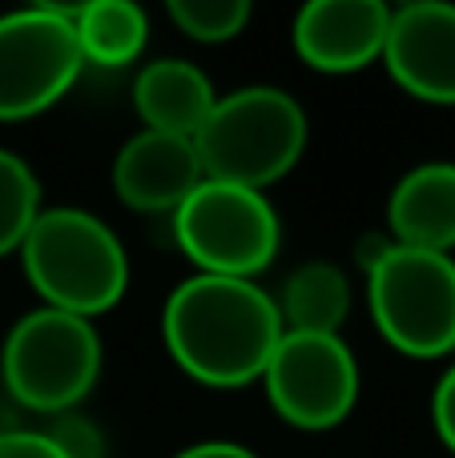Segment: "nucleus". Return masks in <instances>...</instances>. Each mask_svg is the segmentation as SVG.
<instances>
[{
	"mask_svg": "<svg viewBox=\"0 0 455 458\" xmlns=\"http://www.w3.org/2000/svg\"><path fill=\"white\" fill-rule=\"evenodd\" d=\"M16 253L29 285L48 310L93 322L109 314L129 290L125 245L85 209H40Z\"/></svg>",
	"mask_w": 455,
	"mask_h": 458,
	"instance_id": "f03ea898",
	"label": "nucleus"
},
{
	"mask_svg": "<svg viewBox=\"0 0 455 458\" xmlns=\"http://www.w3.org/2000/svg\"><path fill=\"white\" fill-rule=\"evenodd\" d=\"M169 21L198 45H226L250 24L246 0H169Z\"/></svg>",
	"mask_w": 455,
	"mask_h": 458,
	"instance_id": "f3484780",
	"label": "nucleus"
},
{
	"mask_svg": "<svg viewBox=\"0 0 455 458\" xmlns=\"http://www.w3.org/2000/svg\"><path fill=\"white\" fill-rule=\"evenodd\" d=\"M387 233L408 250H455V161H424L399 177L387 198Z\"/></svg>",
	"mask_w": 455,
	"mask_h": 458,
	"instance_id": "f8f14e48",
	"label": "nucleus"
},
{
	"mask_svg": "<svg viewBox=\"0 0 455 458\" xmlns=\"http://www.w3.org/2000/svg\"><path fill=\"white\" fill-rule=\"evenodd\" d=\"M214 105L218 93L210 85V77L198 64L177 61V56L150 61L133 81V109L153 133L193 141L206 125V117L214 113Z\"/></svg>",
	"mask_w": 455,
	"mask_h": 458,
	"instance_id": "ddd939ff",
	"label": "nucleus"
},
{
	"mask_svg": "<svg viewBox=\"0 0 455 458\" xmlns=\"http://www.w3.org/2000/svg\"><path fill=\"white\" fill-rule=\"evenodd\" d=\"M0 458H64V451L45 430H0Z\"/></svg>",
	"mask_w": 455,
	"mask_h": 458,
	"instance_id": "6ab92c4d",
	"label": "nucleus"
},
{
	"mask_svg": "<svg viewBox=\"0 0 455 458\" xmlns=\"http://www.w3.org/2000/svg\"><path fill=\"white\" fill-rule=\"evenodd\" d=\"M69 13L32 4L0 16V121L37 117L77 85L85 56Z\"/></svg>",
	"mask_w": 455,
	"mask_h": 458,
	"instance_id": "0eeeda50",
	"label": "nucleus"
},
{
	"mask_svg": "<svg viewBox=\"0 0 455 458\" xmlns=\"http://www.w3.org/2000/svg\"><path fill=\"white\" fill-rule=\"evenodd\" d=\"M174 458H258L250 446H238V443H193L185 451H177Z\"/></svg>",
	"mask_w": 455,
	"mask_h": 458,
	"instance_id": "412c9836",
	"label": "nucleus"
},
{
	"mask_svg": "<svg viewBox=\"0 0 455 458\" xmlns=\"http://www.w3.org/2000/svg\"><path fill=\"white\" fill-rule=\"evenodd\" d=\"M375 330L408 358H448L455 350V258L391 245L367 274Z\"/></svg>",
	"mask_w": 455,
	"mask_h": 458,
	"instance_id": "39448f33",
	"label": "nucleus"
},
{
	"mask_svg": "<svg viewBox=\"0 0 455 458\" xmlns=\"http://www.w3.org/2000/svg\"><path fill=\"white\" fill-rule=\"evenodd\" d=\"M193 149L210 182H230L262 193L303 161L306 113L287 89H234L230 97H218L214 113L193 137Z\"/></svg>",
	"mask_w": 455,
	"mask_h": 458,
	"instance_id": "7ed1b4c3",
	"label": "nucleus"
},
{
	"mask_svg": "<svg viewBox=\"0 0 455 458\" xmlns=\"http://www.w3.org/2000/svg\"><path fill=\"white\" fill-rule=\"evenodd\" d=\"M177 250L198 274L254 282L282 245V225L266 193L230 182H202L174 214Z\"/></svg>",
	"mask_w": 455,
	"mask_h": 458,
	"instance_id": "423d86ee",
	"label": "nucleus"
},
{
	"mask_svg": "<svg viewBox=\"0 0 455 458\" xmlns=\"http://www.w3.org/2000/svg\"><path fill=\"white\" fill-rule=\"evenodd\" d=\"M432 419H435V435H440V443L455 454V362L432 394Z\"/></svg>",
	"mask_w": 455,
	"mask_h": 458,
	"instance_id": "aec40b11",
	"label": "nucleus"
},
{
	"mask_svg": "<svg viewBox=\"0 0 455 458\" xmlns=\"http://www.w3.org/2000/svg\"><path fill=\"white\" fill-rule=\"evenodd\" d=\"M451 358H455V350H451Z\"/></svg>",
	"mask_w": 455,
	"mask_h": 458,
	"instance_id": "5701e85b",
	"label": "nucleus"
},
{
	"mask_svg": "<svg viewBox=\"0 0 455 458\" xmlns=\"http://www.w3.org/2000/svg\"><path fill=\"white\" fill-rule=\"evenodd\" d=\"M391 245H395L391 233H363L359 245H355V258H359V266L371 274V269H375L379 261L387 258V250H391Z\"/></svg>",
	"mask_w": 455,
	"mask_h": 458,
	"instance_id": "4be33fe9",
	"label": "nucleus"
},
{
	"mask_svg": "<svg viewBox=\"0 0 455 458\" xmlns=\"http://www.w3.org/2000/svg\"><path fill=\"white\" fill-rule=\"evenodd\" d=\"M391 8L383 0H311L295 16V53L314 72H359L383 61Z\"/></svg>",
	"mask_w": 455,
	"mask_h": 458,
	"instance_id": "9d476101",
	"label": "nucleus"
},
{
	"mask_svg": "<svg viewBox=\"0 0 455 458\" xmlns=\"http://www.w3.org/2000/svg\"><path fill=\"white\" fill-rule=\"evenodd\" d=\"M274 414L295 430H331L359 403V362L339 334L287 330L262 374Z\"/></svg>",
	"mask_w": 455,
	"mask_h": 458,
	"instance_id": "6e6552de",
	"label": "nucleus"
},
{
	"mask_svg": "<svg viewBox=\"0 0 455 458\" xmlns=\"http://www.w3.org/2000/svg\"><path fill=\"white\" fill-rule=\"evenodd\" d=\"M40 214V182L16 153L0 149V258L16 253Z\"/></svg>",
	"mask_w": 455,
	"mask_h": 458,
	"instance_id": "dca6fc26",
	"label": "nucleus"
},
{
	"mask_svg": "<svg viewBox=\"0 0 455 458\" xmlns=\"http://www.w3.org/2000/svg\"><path fill=\"white\" fill-rule=\"evenodd\" d=\"M4 390L37 414H69L101 378V334L89 318L32 310L0 346Z\"/></svg>",
	"mask_w": 455,
	"mask_h": 458,
	"instance_id": "20e7f679",
	"label": "nucleus"
},
{
	"mask_svg": "<svg viewBox=\"0 0 455 458\" xmlns=\"http://www.w3.org/2000/svg\"><path fill=\"white\" fill-rule=\"evenodd\" d=\"M73 29H77L81 56L101 69H125L142 56L150 40L145 8L133 0H89L73 4Z\"/></svg>",
	"mask_w": 455,
	"mask_h": 458,
	"instance_id": "2eb2a0df",
	"label": "nucleus"
},
{
	"mask_svg": "<svg viewBox=\"0 0 455 458\" xmlns=\"http://www.w3.org/2000/svg\"><path fill=\"white\" fill-rule=\"evenodd\" d=\"M45 435L64 451V458H105V435L81 414H56L53 427H45Z\"/></svg>",
	"mask_w": 455,
	"mask_h": 458,
	"instance_id": "a211bd4d",
	"label": "nucleus"
},
{
	"mask_svg": "<svg viewBox=\"0 0 455 458\" xmlns=\"http://www.w3.org/2000/svg\"><path fill=\"white\" fill-rule=\"evenodd\" d=\"M282 318V330L295 334H339L351 314V282L331 261H306L282 285V298H274Z\"/></svg>",
	"mask_w": 455,
	"mask_h": 458,
	"instance_id": "4468645a",
	"label": "nucleus"
},
{
	"mask_svg": "<svg viewBox=\"0 0 455 458\" xmlns=\"http://www.w3.org/2000/svg\"><path fill=\"white\" fill-rule=\"evenodd\" d=\"M202 182L198 149L185 137L142 129L113 157V190L137 214H177Z\"/></svg>",
	"mask_w": 455,
	"mask_h": 458,
	"instance_id": "9b49d317",
	"label": "nucleus"
},
{
	"mask_svg": "<svg viewBox=\"0 0 455 458\" xmlns=\"http://www.w3.org/2000/svg\"><path fill=\"white\" fill-rule=\"evenodd\" d=\"M282 334L274 298L242 277L193 274L161 310V338L174 362L214 390H238L262 378Z\"/></svg>",
	"mask_w": 455,
	"mask_h": 458,
	"instance_id": "f257e3e1",
	"label": "nucleus"
},
{
	"mask_svg": "<svg viewBox=\"0 0 455 458\" xmlns=\"http://www.w3.org/2000/svg\"><path fill=\"white\" fill-rule=\"evenodd\" d=\"M383 64L416 101L455 105V4L416 0L391 8Z\"/></svg>",
	"mask_w": 455,
	"mask_h": 458,
	"instance_id": "1a4fd4ad",
	"label": "nucleus"
}]
</instances>
